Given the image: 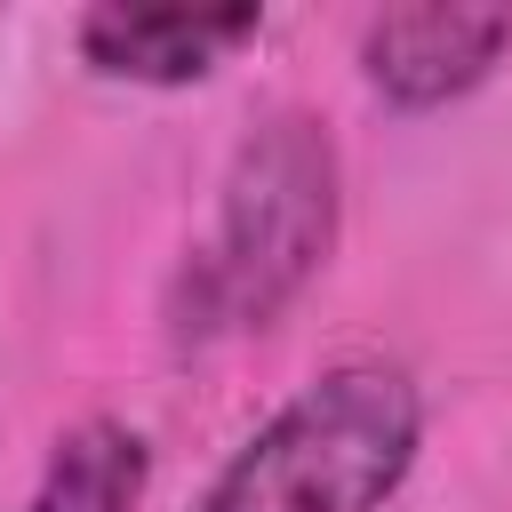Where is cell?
Returning <instances> with one entry per match:
<instances>
[{"instance_id": "obj_1", "label": "cell", "mask_w": 512, "mask_h": 512, "mask_svg": "<svg viewBox=\"0 0 512 512\" xmlns=\"http://www.w3.org/2000/svg\"><path fill=\"white\" fill-rule=\"evenodd\" d=\"M336 240V144L312 112H272L224 176L216 232L184 264V336L264 328Z\"/></svg>"}, {"instance_id": "obj_4", "label": "cell", "mask_w": 512, "mask_h": 512, "mask_svg": "<svg viewBox=\"0 0 512 512\" xmlns=\"http://www.w3.org/2000/svg\"><path fill=\"white\" fill-rule=\"evenodd\" d=\"M256 8H88L80 48L112 80H200L240 40H256Z\"/></svg>"}, {"instance_id": "obj_3", "label": "cell", "mask_w": 512, "mask_h": 512, "mask_svg": "<svg viewBox=\"0 0 512 512\" xmlns=\"http://www.w3.org/2000/svg\"><path fill=\"white\" fill-rule=\"evenodd\" d=\"M504 48H512V8H464V0L384 8L360 32V64L392 104H448L472 80H488Z\"/></svg>"}, {"instance_id": "obj_2", "label": "cell", "mask_w": 512, "mask_h": 512, "mask_svg": "<svg viewBox=\"0 0 512 512\" xmlns=\"http://www.w3.org/2000/svg\"><path fill=\"white\" fill-rule=\"evenodd\" d=\"M424 440V400L392 360L312 376L216 472L200 512H384Z\"/></svg>"}, {"instance_id": "obj_5", "label": "cell", "mask_w": 512, "mask_h": 512, "mask_svg": "<svg viewBox=\"0 0 512 512\" xmlns=\"http://www.w3.org/2000/svg\"><path fill=\"white\" fill-rule=\"evenodd\" d=\"M144 504V440L128 424H80L56 440L48 480L24 512H136Z\"/></svg>"}]
</instances>
